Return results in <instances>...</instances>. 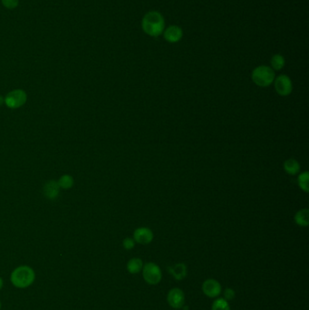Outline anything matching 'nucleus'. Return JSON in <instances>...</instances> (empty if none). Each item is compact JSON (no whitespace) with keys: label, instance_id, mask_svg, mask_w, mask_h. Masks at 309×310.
<instances>
[{"label":"nucleus","instance_id":"f257e3e1","mask_svg":"<svg viewBox=\"0 0 309 310\" xmlns=\"http://www.w3.org/2000/svg\"><path fill=\"white\" fill-rule=\"evenodd\" d=\"M142 27L147 35L154 37L159 36L164 31V17L159 12L150 11L145 14L143 18Z\"/></svg>","mask_w":309,"mask_h":310},{"label":"nucleus","instance_id":"f03ea898","mask_svg":"<svg viewBox=\"0 0 309 310\" xmlns=\"http://www.w3.org/2000/svg\"><path fill=\"white\" fill-rule=\"evenodd\" d=\"M35 273L29 266H19L13 270L10 280L13 286L17 289H26L34 283Z\"/></svg>","mask_w":309,"mask_h":310},{"label":"nucleus","instance_id":"7ed1b4c3","mask_svg":"<svg viewBox=\"0 0 309 310\" xmlns=\"http://www.w3.org/2000/svg\"><path fill=\"white\" fill-rule=\"evenodd\" d=\"M251 78L255 85H259L260 87H268L274 82L275 72L269 66L259 65L252 72Z\"/></svg>","mask_w":309,"mask_h":310},{"label":"nucleus","instance_id":"20e7f679","mask_svg":"<svg viewBox=\"0 0 309 310\" xmlns=\"http://www.w3.org/2000/svg\"><path fill=\"white\" fill-rule=\"evenodd\" d=\"M143 277L146 283L150 285H157L162 279L160 268L154 262L146 263L143 268Z\"/></svg>","mask_w":309,"mask_h":310},{"label":"nucleus","instance_id":"39448f33","mask_svg":"<svg viewBox=\"0 0 309 310\" xmlns=\"http://www.w3.org/2000/svg\"><path fill=\"white\" fill-rule=\"evenodd\" d=\"M274 83L275 89L279 95L288 96L292 93L293 84L288 75H279L277 78H275Z\"/></svg>","mask_w":309,"mask_h":310},{"label":"nucleus","instance_id":"423d86ee","mask_svg":"<svg viewBox=\"0 0 309 310\" xmlns=\"http://www.w3.org/2000/svg\"><path fill=\"white\" fill-rule=\"evenodd\" d=\"M25 102H26V94L24 91L20 89L10 92L5 99V105L12 109L18 108L20 106L25 105Z\"/></svg>","mask_w":309,"mask_h":310},{"label":"nucleus","instance_id":"0eeeda50","mask_svg":"<svg viewBox=\"0 0 309 310\" xmlns=\"http://www.w3.org/2000/svg\"><path fill=\"white\" fill-rule=\"evenodd\" d=\"M167 301L169 307L174 310H179L183 308L185 304L184 292L178 288L169 290L167 296Z\"/></svg>","mask_w":309,"mask_h":310},{"label":"nucleus","instance_id":"6e6552de","mask_svg":"<svg viewBox=\"0 0 309 310\" xmlns=\"http://www.w3.org/2000/svg\"><path fill=\"white\" fill-rule=\"evenodd\" d=\"M202 291L207 297H209L210 299H215L221 294L222 289L218 280L209 279L203 282Z\"/></svg>","mask_w":309,"mask_h":310},{"label":"nucleus","instance_id":"1a4fd4ad","mask_svg":"<svg viewBox=\"0 0 309 310\" xmlns=\"http://www.w3.org/2000/svg\"><path fill=\"white\" fill-rule=\"evenodd\" d=\"M134 240L135 242L142 244V245H147L150 244L154 240V233L152 230L146 227H141L135 230L134 232Z\"/></svg>","mask_w":309,"mask_h":310},{"label":"nucleus","instance_id":"9d476101","mask_svg":"<svg viewBox=\"0 0 309 310\" xmlns=\"http://www.w3.org/2000/svg\"><path fill=\"white\" fill-rule=\"evenodd\" d=\"M183 35L182 29L178 25H170L163 31V37L165 40L169 43H177L179 42Z\"/></svg>","mask_w":309,"mask_h":310},{"label":"nucleus","instance_id":"9b49d317","mask_svg":"<svg viewBox=\"0 0 309 310\" xmlns=\"http://www.w3.org/2000/svg\"><path fill=\"white\" fill-rule=\"evenodd\" d=\"M44 193L49 199H55L59 194V185L55 180H49L44 186Z\"/></svg>","mask_w":309,"mask_h":310},{"label":"nucleus","instance_id":"f8f14e48","mask_svg":"<svg viewBox=\"0 0 309 310\" xmlns=\"http://www.w3.org/2000/svg\"><path fill=\"white\" fill-rule=\"evenodd\" d=\"M169 273L176 280H184L187 277V267L183 263H178L169 269Z\"/></svg>","mask_w":309,"mask_h":310},{"label":"nucleus","instance_id":"ddd939ff","mask_svg":"<svg viewBox=\"0 0 309 310\" xmlns=\"http://www.w3.org/2000/svg\"><path fill=\"white\" fill-rule=\"evenodd\" d=\"M295 222L300 227H307L309 224V210L302 209L299 210L295 215Z\"/></svg>","mask_w":309,"mask_h":310},{"label":"nucleus","instance_id":"4468645a","mask_svg":"<svg viewBox=\"0 0 309 310\" xmlns=\"http://www.w3.org/2000/svg\"><path fill=\"white\" fill-rule=\"evenodd\" d=\"M144 268L143 260L139 258H134L130 260L127 263V270L131 274H138Z\"/></svg>","mask_w":309,"mask_h":310},{"label":"nucleus","instance_id":"2eb2a0df","mask_svg":"<svg viewBox=\"0 0 309 310\" xmlns=\"http://www.w3.org/2000/svg\"><path fill=\"white\" fill-rule=\"evenodd\" d=\"M284 170L289 175H296L300 170V164L295 159H289L284 162Z\"/></svg>","mask_w":309,"mask_h":310},{"label":"nucleus","instance_id":"dca6fc26","mask_svg":"<svg viewBox=\"0 0 309 310\" xmlns=\"http://www.w3.org/2000/svg\"><path fill=\"white\" fill-rule=\"evenodd\" d=\"M270 63H271V66H272L271 68L272 69H274V70H281L284 67L285 65H286V60H285L283 55L278 54V55H275L272 56Z\"/></svg>","mask_w":309,"mask_h":310},{"label":"nucleus","instance_id":"f3484780","mask_svg":"<svg viewBox=\"0 0 309 310\" xmlns=\"http://www.w3.org/2000/svg\"><path fill=\"white\" fill-rule=\"evenodd\" d=\"M309 171H304L299 176L298 179V183H299V188L305 192H309Z\"/></svg>","mask_w":309,"mask_h":310},{"label":"nucleus","instance_id":"a211bd4d","mask_svg":"<svg viewBox=\"0 0 309 310\" xmlns=\"http://www.w3.org/2000/svg\"><path fill=\"white\" fill-rule=\"evenodd\" d=\"M211 310H230V307L224 299H217L212 304Z\"/></svg>","mask_w":309,"mask_h":310},{"label":"nucleus","instance_id":"6ab92c4d","mask_svg":"<svg viewBox=\"0 0 309 310\" xmlns=\"http://www.w3.org/2000/svg\"><path fill=\"white\" fill-rule=\"evenodd\" d=\"M74 184V180L70 175L62 176L58 180V185L63 189H69Z\"/></svg>","mask_w":309,"mask_h":310},{"label":"nucleus","instance_id":"aec40b11","mask_svg":"<svg viewBox=\"0 0 309 310\" xmlns=\"http://www.w3.org/2000/svg\"><path fill=\"white\" fill-rule=\"evenodd\" d=\"M1 2L8 9H14L19 4V0H1Z\"/></svg>","mask_w":309,"mask_h":310},{"label":"nucleus","instance_id":"412c9836","mask_svg":"<svg viewBox=\"0 0 309 310\" xmlns=\"http://www.w3.org/2000/svg\"><path fill=\"white\" fill-rule=\"evenodd\" d=\"M123 246H124L125 250H133L135 246V240L132 238H126L123 241Z\"/></svg>","mask_w":309,"mask_h":310},{"label":"nucleus","instance_id":"4be33fe9","mask_svg":"<svg viewBox=\"0 0 309 310\" xmlns=\"http://www.w3.org/2000/svg\"><path fill=\"white\" fill-rule=\"evenodd\" d=\"M223 295H224V300L229 301V300H232L234 299L236 293L232 289H226L223 292Z\"/></svg>","mask_w":309,"mask_h":310},{"label":"nucleus","instance_id":"5701e85b","mask_svg":"<svg viewBox=\"0 0 309 310\" xmlns=\"http://www.w3.org/2000/svg\"><path fill=\"white\" fill-rule=\"evenodd\" d=\"M3 285H4V282H3V279L0 277V290H2V288H3Z\"/></svg>","mask_w":309,"mask_h":310},{"label":"nucleus","instance_id":"b1692460","mask_svg":"<svg viewBox=\"0 0 309 310\" xmlns=\"http://www.w3.org/2000/svg\"><path fill=\"white\" fill-rule=\"evenodd\" d=\"M3 102H5V100H3V98H2V96H0V105L3 104Z\"/></svg>","mask_w":309,"mask_h":310},{"label":"nucleus","instance_id":"393cba45","mask_svg":"<svg viewBox=\"0 0 309 310\" xmlns=\"http://www.w3.org/2000/svg\"><path fill=\"white\" fill-rule=\"evenodd\" d=\"M0 310H1V301H0Z\"/></svg>","mask_w":309,"mask_h":310}]
</instances>
